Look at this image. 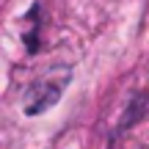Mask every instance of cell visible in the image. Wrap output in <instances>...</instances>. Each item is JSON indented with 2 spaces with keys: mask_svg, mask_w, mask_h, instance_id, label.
<instances>
[{
  "mask_svg": "<svg viewBox=\"0 0 149 149\" xmlns=\"http://www.w3.org/2000/svg\"><path fill=\"white\" fill-rule=\"evenodd\" d=\"M61 86L64 83H50V80H39V83H33L31 88H28L25 94V113L28 116H36V113L47 111L50 105H55L58 102V94H61Z\"/></svg>",
  "mask_w": 149,
  "mask_h": 149,
  "instance_id": "cell-1",
  "label": "cell"
}]
</instances>
